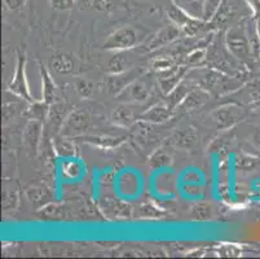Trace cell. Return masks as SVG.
<instances>
[{"mask_svg": "<svg viewBox=\"0 0 260 259\" xmlns=\"http://www.w3.org/2000/svg\"><path fill=\"white\" fill-rule=\"evenodd\" d=\"M84 141L93 144L100 148H114L123 141L120 137H105V136H84Z\"/></svg>", "mask_w": 260, "mask_h": 259, "instance_id": "cb8c5ba5", "label": "cell"}, {"mask_svg": "<svg viewBox=\"0 0 260 259\" xmlns=\"http://www.w3.org/2000/svg\"><path fill=\"white\" fill-rule=\"evenodd\" d=\"M74 87L77 94L82 99H89L93 95L94 84L92 80L87 79V78H78L74 82Z\"/></svg>", "mask_w": 260, "mask_h": 259, "instance_id": "484cf974", "label": "cell"}, {"mask_svg": "<svg viewBox=\"0 0 260 259\" xmlns=\"http://www.w3.org/2000/svg\"><path fill=\"white\" fill-rule=\"evenodd\" d=\"M89 126L88 114L82 110H74L66 117L61 134L62 136H80L86 132Z\"/></svg>", "mask_w": 260, "mask_h": 259, "instance_id": "5b68a950", "label": "cell"}, {"mask_svg": "<svg viewBox=\"0 0 260 259\" xmlns=\"http://www.w3.org/2000/svg\"><path fill=\"white\" fill-rule=\"evenodd\" d=\"M190 85L186 82H180L179 84L172 90L171 92L167 96V106L170 109L174 110V108H176L179 104H181L185 100V97L188 96V94L190 92Z\"/></svg>", "mask_w": 260, "mask_h": 259, "instance_id": "2e32d148", "label": "cell"}, {"mask_svg": "<svg viewBox=\"0 0 260 259\" xmlns=\"http://www.w3.org/2000/svg\"><path fill=\"white\" fill-rule=\"evenodd\" d=\"M42 127H43V122L35 120H30L29 123L26 125L25 130H23L22 139L26 146L30 148H37L39 144L40 136H42Z\"/></svg>", "mask_w": 260, "mask_h": 259, "instance_id": "7c38bea8", "label": "cell"}, {"mask_svg": "<svg viewBox=\"0 0 260 259\" xmlns=\"http://www.w3.org/2000/svg\"><path fill=\"white\" fill-rule=\"evenodd\" d=\"M256 35H257V39L260 42V16L256 18Z\"/></svg>", "mask_w": 260, "mask_h": 259, "instance_id": "d590c367", "label": "cell"}, {"mask_svg": "<svg viewBox=\"0 0 260 259\" xmlns=\"http://www.w3.org/2000/svg\"><path fill=\"white\" fill-rule=\"evenodd\" d=\"M66 117L68 116L65 114V106L62 104H52L51 109H49L48 117H47V123H48L51 130L62 128Z\"/></svg>", "mask_w": 260, "mask_h": 259, "instance_id": "ac0fdd59", "label": "cell"}, {"mask_svg": "<svg viewBox=\"0 0 260 259\" xmlns=\"http://www.w3.org/2000/svg\"><path fill=\"white\" fill-rule=\"evenodd\" d=\"M29 193H34V197H30V199L31 201H42L43 199V197L46 196H49L48 194V191H47L46 188H43V187H40V188H32L30 189Z\"/></svg>", "mask_w": 260, "mask_h": 259, "instance_id": "1f68e13d", "label": "cell"}, {"mask_svg": "<svg viewBox=\"0 0 260 259\" xmlns=\"http://www.w3.org/2000/svg\"><path fill=\"white\" fill-rule=\"evenodd\" d=\"M54 11H69L75 6V0H49Z\"/></svg>", "mask_w": 260, "mask_h": 259, "instance_id": "f546056e", "label": "cell"}, {"mask_svg": "<svg viewBox=\"0 0 260 259\" xmlns=\"http://www.w3.org/2000/svg\"><path fill=\"white\" fill-rule=\"evenodd\" d=\"M172 65H174V63L170 60H166V59H158V60H155L154 63H153V68L159 69V70H163V71L172 68Z\"/></svg>", "mask_w": 260, "mask_h": 259, "instance_id": "d6a6232c", "label": "cell"}, {"mask_svg": "<svg viewBox=\"0 0 260 259\" xmlns=\"http://www.w3.org/2000/svg\"><path fill=\"white\" fill-rule=\"evenodd\" d=\"M252 142H254V146L256 147V148L260 149V127L256 128L254 131V134H252Z\"/></svg>", "mask_w": 260, "mask_h": 259, "instance_id": "e575fe53", "label": "cell"}, {"mask_svg": "<svg viewBox=\"0 0 260 259\" xmlns=\"http://www.w3.org/2000/svg\"><path fill=\"white\" fill-rule=\"evenodd\" d=\"M190 214L196 220H207L211 218V208L207 204H197L193 206Z\"/></svg>", "mask_w": 260, "mask_h": 259, "instance_id": "f1b7e54d", "label": "cell"}, {"mask_svg": "<svg viewBox=\"0 0 260 259\" xmlns=\"http://www.w3.org/2000/svg\"><path fill=\"white\" fill-rule=\"evenodd\" d=\"M206 59V51L205 49H196L188 56V63L190 65H200Z\"/></svg>", "mask_w": 260, "mask_h": 259, "instance_id": "4dcf8cb0", "label": "cell"}, {"mask_svg": "<svg viewBox=\"0 0 260 259\" xmlns=\"http://www.w3.org/2000/svg\"><path fill=\"white\" fill-rule=\"evenodd\" d=\"M179 35H180V27L179 26H176L175 23L165 26L152 38V40L149 42L148 48L153 51V49H158L160 47L167 46V44L174 42L175 39H177Z\"/></svg>", "mask_w": 260, "mask_h": 259, "instance_id": "52a82bcc", "label": "cell"}, {"mask_svg": "<svg viewBox=\"0 0 260 259\" xmlns=\"http://www.w3.org/2000/svg\"><path fill=\"white\" fill-rule=\"evenodd\" d=\"M167 16L172 21V23H175V25L179 26L180 28H184L186 25H189L191 21L194 20L180 6H177L175 0L170 4L169 8H167Z\"/></svg>", "mask_w": 260, "mask_h": 259, "instance_id": "5bb4252c", "label": "cell"}, {"mask_svg": "<svg viewBox=\"0 0 260 259\" xmlns=\"http://www.w3.org/2000/svg\"><path fill=\"white\" fill-rule=\"evenodd\" d=\"M211 117L217 128L228 130V128L233 127L236 123L240 122L245 117V113L242 111V109L236 105H225L212 111Z\"/></svg>", "mask_w": 260, "mask_h": 259, "instance_id": "277c9868", "label": "cell"}, {"mask_svg": "<svg viewBox=\"0 0 260 259\" xmlns=\"http://www.w3.org/2000/svg\"><path fill=\"white\" fill-rule=\"evenodd\" d=\"M149 97V92L146 85L143 82H135L129 83L126 89L123 90L119 95L117 96L118 100H120L124 104H141L145 103Z\"/></svg>", "mask_w": 260, "mask_h": 259, "instance_id": "8992f818", "label": "cell"}, {"mask_svg": "<svg viewBox=\"0 0 260 259\" xmlns=\"http://www.w3.org/2000/svg\"><path fill=\"white\" fill-rule=\"evenodd\" d=\"M177 6H180L186 13L193 18L202 20L203 0H175Z\"/></svg>", "mask_w": 260, "mask_h": 259, "instance_id": "44dd1931", "label": "cell"}, {"mask_svg": "<svg viewBox=\"0 0 260 259\" xmlns=\"http://www.w3.org/2000/svg\"><path fill=\"white\" fill-rule=\"evenodd\" d=\"M53 147L56 153L61 157H73L75 154L74 144L69 139H66V136L54 140Z\"/></svg>", "mask_w": 260, "mask_h": 259, "instance_id": "603a6c76", "label": "cell"}, {"mask_svg": "<svg viewBox=\"0 0 260 259\" xmlns=\"http://www.w3.org/2000/svg\"><path fill=\"white\" fill-rule=\"evenodd\" d=\"M49 106L51 105H48L44 101H40V103L34 101V103L30 104L29 109L26 111V117H29L30 120L44 122V121H47V117H48Z\"/></svg>", "mask_w": 260, "mask_h": 259, "instance_id": "ffe728a7", "label": "cell"}, {"mask_svg": "<svg viewBox=\"0 0 260 259\" xmlns=\"http://www.w3.org/2000/svg\"><path fill=\"white\" fill-rule=\"evenodd\" d=\"M172 117V109L169 106L155 105L140 116V120L148 123H165Z\"/></svg>", "mask_w": 260, "mask_h": 259, "instance_id": "8fae6325", "label": "cell"}, {"mask_svg": "<svg viewBox=\"0 0 260 259\" xmlns=\"http://www.w3.org/2000/svg\"><path fill=\"white\" fill-rule=\"evenodd\" d=\"M223 0H203V14L202 20L205 22L214 20V17L220 11Z\"/></svg>", "mask_w": 260, "mask_h": 259, "instance_id": "d4e9b609", "label": "cell"}, {"mask_svg": "<svg viewBox=\"0 0 260 259\" xmlns=\"http://www.w3.org/2000/svg\"><path fill=\"white\" fill-rule=\"evenodd\" d=\"M185 70L186 69L183 68V66H172V68L163 71L159 80H158L162 91L165 92V94H170V92L180 83L181 78L185 74Z\"/></svg>", "mask_w": 260, "mask_h": 259, "instance_id": "ba28073f", "label": "cell"}, {"mask_svg": "<svg viewBox=\"0 0 260 259\" xmlns=\"http://www.w3.org/2000/svg\"><path fill=\"white\" fill-rule=\"evenodd\" d=\"M149 165L152 168H155V170L169 167L171 165V157L162 149H157L149 158Z\"/></svg>", "mask_w": 260, "mask_h": 259, "instance_id": "7402d4cb", "label": "cell"}, {"mask_svg": "<svg viewBox=\"0 0 260 259\" xmlns=\"http://www.w3.org/2000/svg\"><path fill=\"white\" fill-rule=\"evenodd\" d=\"M135 77L136 75L131 70L120 73V74H112V77H109L108 82H106V89H108L109 94L118 96L129 83L135 82Z\"/></svg>", "mask_w": 260, "mask_h": 259, "instance_id": "9c48e42d", "label": "cell"}, {"mask_svg": "<svg viewBox=\"0 0 260 259\" xmlns=\"http://www.w3.org/2000/svg\"><path fill=\"white\" fill-rule=\"evenodd\" d=\"M138 43V33L131 26L118 28L117 32L109 35L104 42V49L106 51H127Z\"/></svg>", "mask_w": 260, "mask_h": 259, "instance_id": "7a4b0ae2", "label": "cell"}, {"mask_svg": "<svg viewBox=\"0 0 260 259\" xmlns=\"http://www.w3.org/2000/svg\"><path fill=\"white\" fill-rule=\"evenodd\" d=\"M196 134L193 128H184L181 131H177L172 137L175 146L181 149H189L194 146L196 142Z\"/></svg>", "mask_w": 260, "mask_h": 259, "instance_id": "d6986e66", "label": "cell"}, {"mask_svg": "<svg viewBox=\"0 0 260 259\" xmlns=\"http://www.w3.org/2000/svg\"><path fill=\"white\" fill-rule=\"evenodd\" d=\"M25 66H26V57L25 54H18L17 59V65H16L15 74L12 77V80L9 82L8 89L12 94L17 95L20 99L25 100L29 104L34 103V99L30 95L29 84H27V79H26V73H25Z\"/></svg>", "mask_w": 260, "mask_h": 259, "instance_id": "3957f363", "label": "cell"}, {"mask_svg": "<svg viewBox=\"0 0 260 259\" xmlns=\"http://www.w3.org/2000/svg\"><path fill=\"white\" fill-rule=\"evenodd\" d=\"M206 95L203 91H198V90H193L188 94V96L185 97V100L183 101L184 108L186 109H196L198 106L202 105L205 101H206Z\"/></svg>", "mask_w": 260, "mask_h": 259, "instance_id": "4316f807", "label": "cell"}, {"mask_svg": "<svg viewBox=\"0 0 260 259\" xmlns=\"http://www.w3.org/2000/svg\"><path fill=\"white\" fill-rule=\"evenodd\" d=\"M226 46L231 53L241 61H247L252 57V47L249 38L240 27H232L226 33Z\"/></svg>", "mask_w": 260, "mask_h": 259, "instance_id": "6da1fadb", "label": "cell"}, {"mask_svg": "<svg viewBox=\"0 0 260 259\" xmlns=\"http://www.w3.org/2000/svg\"><path fill=\"white\" fill-rule=\"evenodd\" d=\"M25 3L26 0H4V4L11 11H17V9L22 8V6H25Z\"/></svg>", "mask_w": 260, "mask_h": 259, "instance_id": "836d02e7", "label": "cell"}, {"mask_svg": "<svg viewBox=\"0 0 260 259\" xmlns=\"http://www.w3.org/2000/svg\"><path fill=\"white\" fill-rule=\"evenodd\" d=\"M39 73L40 78H42V96H43V101L48 104V105H52V104H54V99H56V84H54L49 71L40 63Z\"/></svg>", "mask_w": 260, "mask_h": 259, "instance_id": "30bf717a", "label": "cell"}, {"mask_svg": "<svg viewBox=\"0 0 260 259\" xmlns=\"http://www.w3.org/2000/svg\"><path fill=\"white\" fill-rule=\"evenodd\" d=\"M134 113H132V110L126 104L117 106L113 110L112 122L115 123L117 126H120V127H129L134 123Z\"/></svg>", "mask_w": 260, "mask_h": 259, "instance_id": "e0dca14e", "label": "cell"}, {"mask_svg": "<svg viewBox=\"0 0 260 259\" xmlns=\"http://www.w3.org/2000/svg\"><path fill=\"white\" fill-rule=\"evenodd\" d=\"M131 66L128 56H126L124 51H118L114 56L109 60L108 63V71L110 74H120L127 71Z\"/></svg>", "mask_w": 260, "mask_h": 259, "instance_id": "9a60e30c", "label": "cell"}, {"mask_svg": "<svg viewBox=\"0 0 260 259\" xmlns=\"http://www.w3.org/2000/svg\"><path fill=\"white\" fill-rule=\"evenodd\" d=\"M51 68L58 74H69L75 69L74 57L70 53H58L52 57Z\"/></svg>", "mask_w": 260, "mask_h": 259, "instance_id": "4fadbf2b", "label": "cell"}, {"mask_svg": "<svg viewBox=\"0 0 260 259\" xmlns=\"http://www.w3.org/2000/svg\"><path fill=\"white\" fill-rule=\"evenodd\" d=\"M82 174V167L77 161H68L62 165V175L66 179H77Z\"/></svg>", "mask_w": 260, "mask_h": 259, "instance_id": "83f0119b", "label": "cell"}]
</instances>
